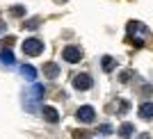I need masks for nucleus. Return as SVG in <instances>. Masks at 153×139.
Listing matches in <instances>:
<instances>
[{"label": "nucleus", "mask_w": 153, "mask_h": 139, "mask_svg": "<svg viewBox=\"0 0 153 139\" xmlns=\"http://www.w3.org/2000/svg\"><path fill=\"white\" fill-rule=\"evenodd\" d=\"M21 48H23L25 55L34 57V55H39V52H44V41L37 39V37H30V39H25V41L21 44Z\"/></svg>", "instance_id": "obj_1"}, {"label": "nucleus", "mask_w": 153, "mask_h": 139, "mask_svg": "<svg viewBox=\"0 0 153 139\" xmlns=\"http://www.w3.org/2000/svg\"><path fill=\"white\" fill-rule=\"evenodd\" d=\"M91 84H94V80H91L89 73H80V75L73 78V87L78 91H87V89H91Z\"/></svg>", "instance_id": "obj_2"}, {"label": "nucleus", "mask_w": 153, "mask_h": 139, "mask_svg": "<svg viewBox=\"0 0 153 139\" xmlns=\"http://www.w3.org/2000/svg\"><path fill=\"white\" fill-rule=\"evenodd\" d=\"M62 57H64L69 64H76V62H80V59H82V50H80L78 46H69V48H64V50H62Z\"/></svg>", "instance_id": "obj_3"}, {"label": "nucleus", "mask_w": 153, "mask_h": 139, "mask_svg": "<svg viewBox=\"0 0 153 139\" xmlns=\"http://www.w3.org/2000/svg\"><path fill=\"white\" fill-rule=\"evenodd\" d=\"M94 116H96V112H94L91 105H82V107L78 109V114H76V119L80 121V123H91Z\"/></svg>", "instance_id": "obj_4"}, {"label": "nucleus", "mask_w": 153, "mask_h": 139, "mask_svg": "<svg viewBox=\"0 0 153 139\" xmlns=\"http://www.w3.org/2000/svg\"><path fill=\"white\" fill-rule=\"evenodd\" d=\"M44 119L48 121V123H57L59 121V112L55 107H51V105H44Z\"/></svg>", "instance_id": "obj_5"}, {"label": "nucleus", "mask_w": 153, "mask_h": 139, "mask_svg": "<svg viewBox=\"0 0 153 139\" xmlns=\"http://www.w3.org/2000/svg\"><path fill=\"white\" fill-rule=\"evenodd\" d=\"M44 75L51 78V80H55V78L59 75V66H57V64H53V62L44 64Z\"/></svg>", "instance_id": "obj_6"}, {"label": "nucleus", "mask_w": 153, "mask_h": 139, "mask_svg": "<svg viewBox=\"0 0 153 139\" xmlns=\"http://www.w3.org/2000/svg\"><path fill=\"white\" fill-rule=\"evenodd\" d=\"M140 119H144V121L153 119V103H142L140 105Z\"/></svg>", "instance_id": "obj_7"}, {"label": "nucleus", "mask_w": 153, "mask_h": 139, "mask_svg": "<svg viewBox=\"0 0 153 139\" xmlns=\"http://www.w3.org/2000/svg\"><path fill=\"white\" fill-rule=\"evenodd\" d=\"M119 135H121L123 139H130L133 137V123H123V126L119 128Z\"/></svg>", "instance_id": "obj_8"}, {"label": "nucleus", "mask_w": 153, "mask_h": 139, "mask_svg": "<svg viewBox=\"0 0 153 139\" xmlns=\"http://www.w3.org/2000/svg\"><path fill=\"white\" fill-rule=\"evenodd\" d=\"M0 59H2V64H14V55H12V50H2V55H0Z\"/></svg>", "instance_id": "obj_9"}, {"label": "nucleus", "mask_w": 153, "mask_h": 139, "mask_svg": "<svg viewBox=\"0 0 153 139\" xmlns=\"http://www.w3.org/2000/svg\"><path fill=\"white\" fill-rule=\"evenodd\" d=\"M112 69H114V59L110 55H105L103 57V71H112Z\"/></svg>", "instance_id": "obj_10"}, {"label": "nucleus", "mask_w": 153, "mask_h": 139, "mask_svg": "<svg viewBox=\"0 0 153 139\" xmlns=\"http://www.w3.org/2000/svg\"><path fill=\"white\" fill-rule=\"evenodd\" d=\"M23 75H25L27 80H34V75H37V73H34V69H32V66H23Z\"/></svg>", "instance_id": "obj_11"}, {"label": "nucleus", "mask_w": 153, "mask_h": 139, "mask_svg": "<svg viewBox=\"0 0 153 139\" xmlns=\"http://www.w3.org/2000/svg\"><path fill=\"white\" fill-rule=\"evenodd\" d=\"M37 25H39V18H32V21H27V23H25V27H27V30H34Z\"/></svg>", "instance_id": "obj_12"}, {"label": "nucleus", "mask_w": 153, "mask_h": 139, "mask_svg": "<svg viewBox=\"0 0 153 139\" xmlns=\"http://www.w3.org/2000/svg\"><path fill=\"white\" fill-rule=\"evenodd\" d=\"M128 109H130V103H128V101H121V107H119V112H121V114H126Z\"/></svg>", "instance_id": "obj_13"}, {"label": "nucleus", "mask_w": 153, "mask_h": 139, "mask_svg": "<svg viewBox=\"0 0 153 139\" xmlns=\"http://www.w3.org/2000/svg\"><path fill=\"white\" fill-rule=\"evenodd\" d=\"M130 78H133V71H126V73H121V78H119V80H121V82H128Z\"/></svg>", "instance_id": "obj_14"}, {"label": "nucleus", "mask_w": 153, "mask_h": 139, "mask_svg": "<svg viewBox=\"0 0 153 139\" xmlns=\"http://www.w3.org/2000/svg\"><path fill=\"white\" fill-rule=\"evenodd\" d=\"M12 14L21 16V14H25V7H12Z\"/></svg>", "instance_id": "obj_15"}, {"label": "nucleus", "mask_w": 153, "mask_h": 139, "mask_svg": "<svg viewBox=\"0 0 153 139\" xmlns=\"http://www.w3.org/2000/svg\"><path fill=\"white\" fill-rule=\"evenodd\" d=\"M73 137H76V139H85V137H87V132H82V130H76V132H73Z\"/></svg>", "instance_id": "obj_16"}, {"label": "nucleus", "mask_w": 153, "mask_h": 139, "mask_svg": "<svg viewBox=\"0 0 153 139\" xmlns=\"http://www.w3.org/2000/svg\"><path fill=\"white\" fill-rule=\"evenodd\" d=\"M101 132H103V135H110V132H112V128H110V126H103Z\"/></svg>", "instance_id": "obj_17"}, {"label": "nucleus", "mask_w": 153, "mask_h": 139, "mask_svg": "<svg viewBox=\"0 0 153 139\" xmlns=\"http://www.w3.org/2000/svg\"><path fill=\"white\" fill-rule=\"evenodd\" d=\"M140 139H151V137H149V135H140Z\"/></svg>", "instance_id": "obj_18"}, {"label": "nucleus", "mask_w": 153, "mask_h": 139, "mask_svg": "<svg viewBox=\"0 0 153 139\" xmlns=\"http://www.w3.org/2000/svg\"><path fill=\"white\" fill-rule=\"evenodd\" d=\"M55 2H66V0H55Z\"/></svg>", "instance_id": "obj_19"}]
</instances>
